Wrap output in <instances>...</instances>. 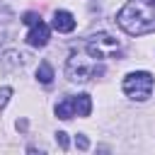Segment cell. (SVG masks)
Returning <instances> with one entry per match:
<instances>
[{
	"instance_id": "cell-10",
	"label": "cell",
	"mask_w": 155,
	"mask_h": 155,
	"mask_svg": "<svg viewBox=\"0 0 155 155\" xmlns=\"http://www.w3.org/2000/svg\"><path fill=\"white\" fill-rule=\"evenodd\" d=\"M39 19H41V17H39L36 12H24V15H22V22H24V24H29V27H31V24H36Z\"/></svg>"
},
{
	"instance_id": "cell-12",
	"label": "cell",
	"mask_w": 155,
	"mask_h": 155,
	"mask_svg": "<svg viewBox=\"0 0 155 155\" xmlns=\"http://www.w3.org/2000/svg\"><path fill=\"white\" fill-rule=\"evenodd\" d=\"M56 143H58V145H61V148L65 150V148H68V133L58 131V133H56Z\"/></svg>"
},
{
	"instance_id": "cell-2",
	"label": "cell",
	"mask_w": 155,
	"mask_h": 155,
	"mask_svg": "<svg viewBox=\"0 0 155 155\" xmlns=\"http://www.w3.org/2000/svg\"><path fill=\"white\" fill-rule=\"evenodd\" d=\"M102 73H104V65L87 48H85V53H73L65 63V75L73 82H87L90 78H97Z\"/></svg>"
},
{
	"instance_id": "cell-1",
	"label": "cell",
	"mask_w": 155,
	"mask_h": 155,
	"mask_svg": "<svg viewBox=\"0 0 155 155\" xmlns=\"http://www.w3.org/2000/svg\"><path fill=\"white\" fill-rule=\"evenodd\" d=\"M116 22L131 36H143L155 31V0H128L119 10Z\"/></svg>"
},
{
	"instance_id": "cell-4",
	"label": "cell",
	"mask_w": 155,
	"mask_h": 155,
	"mask_svg": "<svg viewBox=\"0 0 155 155\" xmlns=\"http://www.w3.org/2000/svg\"><path fill=\"white\" fill-rule=\"evenodd\" d=\"M48 36H51L48 24H44V22L39 19L36 24H31V29H29V34H27V44H29V46H46V44H48Z\"/></svg>"
},
{
	"instance_id": "cell-5",
	"label": "cell",
	"mask_w": 155,
	"mask_h": 155,
	"mask_svg": "<svg viewBox=\"0 0 155 155\" xmlns=\"http://www.w3.org/2000/svg\"><path fill=\"white\" fill-rule=\"evenodd\" d=\"M51 27L61 34H68L75 29V17L68 12V10H56L53 12V19H51Z\"/></svg>"
},
{
	"instance_id": "cell-6",
	"label": "cell",
	"mask_w": 155,
	"mask_h": 155,
	"mask_svg": "<svg viewBox=\"0 0 155 155\" xmlns=\"http://www.w3.org/2000/svg\"><path fill=\"white\" fill-rule=\"evenodd\" d=\"M56 116L63 119V121L78 116V111H75V97H65V99H61V102L56 104Z\"/></svg>"
},
{
	"instance_id": "cell-3",
	"label": "cell",
	"mask_w": 155,
	"mask_h": 155,
	"mask_svg": "<svg viewBox=\"0 0 155 155\" xmlns=\"http://www.w3.org/2000/svg\"><path fill=\"white\" fill-rule=\"evenodd\" d=\"M153 85H155V80L148 70H136L124 78V92H126V97H131L136 102H145L153 94Z\"/></svg>"
},
{
	"instance_id": "cell-8",
	"label": "cell",
	"mask_w": 155,
	"mask_h": 155,
	"mask_svg": "<svg viewBox=\"0 0 155 155\" xmlns=\"http://www.w3.org/2000/svg\"><path fill=\"white\" fill-rule=\"evenodd\" d=\"M36 80L44 82V85H48V82L53 80V68H51L48 61H41V63H39V68H36Z\"/></svg>"
},
{
	"instance_id": "cell-11",
	"label": "cell",
	"mask_w": 155,
	"mask_h": 155,
	"mask_svg": "<svg viewBox=\"0 0 155 155\" xmlns=\"http://www.w3.org/2000/svg\"><path fill=\"white\" fill-rule=\"evenodd\" d=\"M75 145H78L80 150H87V148H90V140H87V136H82V133H80V136H75Z\"/></svg>"
},
{
	"instance_id": "cell-7",
	"label": "cell",
	"mask_w": 155,
	"mask_h": 155,
	"mask_svg": "<svg viewBox=\"0 0 155 155\" xmlns=\"http://www.w3.org/2000/svg\"><path fill=\"white\" fill-rule=\"evenodd\" d=\"M75 111H78V116H90V111H92L90 94H75Z\"/></svg>"
},
{
	"instance_id": "cell-9",
	"label": "cell",
	"mask_w": 155,
	"mask_h": 155,
	"mask_svg": "<svg viewBox=\"0 0 155 155\" xmlns=\"http://www.w3.org/2000/svg\"><path fill=\"white\" fill-rule=\"evenodd\" d=\"M10 97H12V90H10V87H0V109H5V107H7Z\"/></svg>"
}]
</instances>
